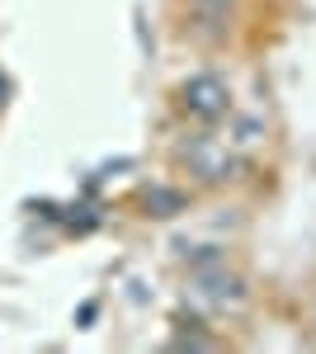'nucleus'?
Returning a JSON list of instances; mask_svg holds the SVG:
<instances>
[{
    "instance_id": "1",
    "label": "nucleus",
    "mask_w": 316,
    "mask_h": 354,
    "mask_svg": "<svg viewBox=\"0 0 316 354\" xmlns=\"http://www.w3.org/2000/svg\"><path fill=\"white\" fill-rule=\"evenodd\" d=\"M180 109L194 123H217V118H227V109H232V95H227V85L217 81V76H189L180 85Z\"/></svg>"
},
{
    "instance_id": "2",
    "label": "nucleus",
    "mask_w": 316,
    "mask_h": 354,
    "mask_svg": "<svg viewBox=\"0 0 316 354\" xmlns=\"http://www.w3.org/2000/svg\"><path fill=\"white\" fill-rule=\"evenodd\" d=\"M198 283H203V293H208L212 302H232V307L245 302V283L227 270H198Z\"/></svg>"
},
{
    "instance_id": "3",
    "label": "nucleus",
    "mask_w": 316,
    "mask_h": 354,
    "mask_svg": "<svg viewBox=\"0 0 316 354\" xmlns=\"http://www.w3.org/2000/svg\"><path fill=\"white\" fill-rule=\"evenodd\" d=\"M198 5V15H208V19H222L227 15V0H194Z\"/></svg>"
},
{
    "instance_id": "4",
    "label": "nucleus",
    "mask_w": 316,
    "mask_h": 354,
    "mask_svg": "<svg viewBox=\"0 0 316 354\" xmlns=\"http://www.w3.org/2000/svg\"><path fill=\"white\" fill-rule=\"evenodd\" d=\"M147 203H156V208H180V194L156 189V194H147Z\"/></svg>"
},
{
    "instance_id": "5",
    "label": "nucleus",
    "mask_w": 316,
    "mask_h": 354,
    "mask_svg": "<svg viewBox=\"0 0 316 354\" xmlns=\"http://www.w3.org/2000/svg\"><path fill=\"white\" fill-rule=\"evenodd\" d=\"M0 104H5V81H0Z\"/></svg>"
}]
</instances>
